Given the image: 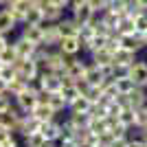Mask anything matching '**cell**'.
I'll return each mask as SVG.
<instances>
[{
  "label": "cell",
  "instance_id": "5bb4252c",
  "mask_svg": "<svg viewBox=\"0 0 147 147\" xmlns=\"http://www.w3.org/2000/svg\"><path fill=\"white\" fill-rule=\"evenodd\" d=\"M57 31H59V35H77V31H79V22H75L70 16H64V18L57 22Z\"/></svg>",
  "mask_w": 147,
  "mask_h": 147
},
{
  "label": "cell",
  "instance_id": "3957f363",
  "mask_svg": "<svg viewBox=\"0 0 147 147\" xmlns=\"http://www.w3.org/2000/svg\"><path fill=\"white\" fill-rule=\"evenodd\" d=\"M13 64H16L18 77H20V79H24L26 84H29L33 77H37V73H40V66H37V64L31 59V57H18Z\"/></svg>",
  "mask_w": 147,
  "mask_h": 147
},
{
  "label": "cell",
  "instance_id": "b9f144b4",
  "mask_svg": "<svg viewBox=\"0 0 147 147\" xmlns=\"http://www.w3.org/2000/svg\"><path fill=\"white\" fill-rule=\"evenodd\" d=\"M7 44H11V37L7 35V33H0V51L5 49Z\"/></svg>",
  "mask_w": 147,
  "mask_h": 147
},
{
  "label": "cell",
  "instance_id": "83f0119b",
  "mask_svg": "<svg viewBox=\"0 0 147 147\" xmlns=\"http://www.w3.org/2000/svg\"><path fill=\"white\" fill-rule=\"evenodd\" d=\"M26 88V81L24 79H20V77H13L9 84H7V92L11 94V97H16V94H20V92Z\"/></svg>",
  "mask_w": 147,
  "mask_h": 147
},
{
  "label": "cell",
  "instance_id": "816d5d0a",
  "mask_svg": "<svg viewBox=\"0 0 147 147\" xmlns=\"http://www.w3.org/2000/svg\"><path fill=\"white\" fill-rule=\"evenodd\" d=\"M0 68H2V64H0Z\"/></svg>",
  "mask_w": 147,
  "mask_h": 147
},
{
  "label": "cell",
  "instance_id": "6da1fadb",
  "mask_svg": "<svg viewBox=\"0 0 147 147\" xmlns=\"http://www.w3.org/2000/svg\"><path fill=\"white\" fill-rule=\"evenodd\" d=\"M66 13L75 20V22H79V24H88L90 18L94 16V9L90 7L88 0H75V2H70V7H68Z\"/></svg>",
  "mask_w": 147,
  "mask_h": 147
},
{
  "label": "cell",
  "instance_id": "5b68a950",
  "mask_svg": "<svg viewBox=\"0 0 147 147\" xmlns=\"http://www.w3.org/2000/svg\"><path fill=\"white\" fill-rule=\"evenodd\" d=\"M88 57H68V64H66V70H64V75H68V77H73L75 81L77 79H84V75H86V68H88Z\"/></svg>",
  "mask_w": 147,
  "mask_h": 147
},
{
  "label": "cell",
  "instance_id": "ffe728a7",
  "mask_svg": "<svg viewBox=\"0 0 147 147\" xmlns=\"http://www.w3.org/2000/svg\"><path fill=\"white\" fill-rule=\"evenodd\" d=\"M119 33V35H127V33H136L134 31V18L132 16H127V13H123L121 18H119L117 22V29H114Z\"/></svg>",
  "mask_w": 147,
  "mask_h": 147
},
{
  "label": "cell",
  "instance_id": "30bf717a",
  "mask_svg": "<svg viewBox=\"0 0 147 147\" xmlns=\"http://www.w3.org/2000/svg\"><path fill=\"white\" fill-rule=\"evenodd\" d=\"M121 46L127 51H134V53H143L145 40L141 33H127V35H121Z\"/></svg>",
  "mask_w": 147,
  "mask_h": 147
},
{
  "label": "cell",
  "instance_id": "e575fe53",
  "mask_svg": "<svg viewBox=\"0 0 147 147\" xmlns=\"http://www.w3.org/2000/svg\"><path fill=\"white\" fill-rule=\"evenodd\" d=\"M129 75V66H121V64H112V75L110 79H123Z\"/></svg>",
  "mask_w": 147,
  "mask_h": 147
},
{
  "label": "cell",
  "instance_id": "4dcf8cb0",
  "mask_svg": "<svg viewBox=\"0 0 147 147\" xmlns=\"http://www.w3.org/2000/svg\"><path fill=\"white\" fill-rule=\"evenodd\" d=\"M16 59H18V55H16V49H13L11 44H7L5 49L0 51V64H13Z\"/></svg>",
  "mask_w": 147,
  "mask_h": 147
},
{
  "label": "cell",
  "instance_id": "836d02e7",
  "mask_svg": "<svg viewBox=\"0 0 147 147\" xmlns=\"http://www.w3.org/2000/svg\"><path fill=\"white\" fill-rule=\"evenodd\" d=\"M101 94H103V92H101V86H88V90L84 92V97L88 99V101H90V103H97L99 99H101Z\"/></svg>",
  "mask_w": 147,
  "mask_h": 147
},
{
  "label": "cell",
  "instance_id": "bcb514c9",
  "mask_svg": "<svg viewBox=\"0 0 147 147\" xmlns=\"http://www.w3.org/2000/svg\"><path fill=\"white\" fill-rule=\"evenodd\" d=\"M92 147H108V145H103V143H99V141H97V143H94Z\"/></svg>",
  "mask_w": 147,
  "mask_h": 147
},
{
  "label": "cell",
  "instance_id": "74e56055",
  "mask_svg": "<svg viewBox=\"0 0 147 147\" xmlns=\"http://www.w3.org/2000/svg\"><path fill=\"white\" fill-rule=\"evenodd\" d=\"M114 103H117L121 110H125V108H132V99H129V94H119V97L114 99Z\"/></svg>",
  "mask_w": 147,
  "mask_h": 147
},
{
  "label": "cell",
  "instance_id": "ee69618b",
  "mask_svg": "<svg viewBox=\"0 0 147 147\" xmlns=\"http://www.w3.org/2000/svg\"><path fill=\"white\" fill-rule=\"evenodd\" d=\"M5 90H7V81L0 79V92H5Z\"/></svg>",
  "mask_w": 147,
  "mask_h": 147
},
{
  "label": "cell",
  "instance_id": "d6a6232c",
  "mask_svg": "<svg viewBox=\"0 0 147 147\" xmlns=\"http://www.w3.org/2000/svg\"><path fill=\"white\" fill-rule=\"evenodd\" d=\"M134 31L136 33H145L147 31V11H141L134 16Z\"/></svg>",
  "mask_w": 147,
  "mask_h": 147
},
{
  "label": "cell",
  "instance_id": "7402d4cb",
  "mask_svg": "<svg viewBox=\"0 0 147 147\" xmlns=\"http://www.w3.org/2000/svg\"><path fill=\"white\" fill-rule=\"evenodd\" d=\"M129 99H132V108H143V105H147V88H141L136 86L134 90L129 92Z\"/></svg>",
  "mask_w": 147,
  "mask_h": 147
},
{
  "label": "cell",
  "instance_id": "44dd1931",
  "mask_svg": "<svg viewBox=\"0 0 147 147\" xmlns=\"http://www.w3.org/2000/svg\"><path fill=\"white\" fill-rule=\"evenodd\" d=\"M90 61L92 64H97V66H108V64H112V53L108 49H99V51H94V53H90Z\"/></svg>",
  "mask_w": 147,
  "mask_h": 147
},
{
  "label": "cell",
  "instance_id": "7bdbcfd3",
  "mask_svg": "<svg viewBox=\"0 0 147 147\" xmlns=\"http://www.w3.org/2000/svg\"><path fill=\"white\" fill-rule=\"evenodd\" d=\"M127 147H145V143H138V141H129Z\"/></svg>",
  "mask_w": 147,
  "mask_h": 147
},
{
  "label": "cell",
  "instance_id": "7a4b0ae2",
  "mask_svg": "<svg viewBox=\"0 0 147 147\" xmlns=\"http://www.w3.org/2000/svg\"><path fill=\"white\" fill-rule=\"evenodd\" d=\"M66 64H68V57L61 53V51L53 49L49 51V57H46V61H44V66L40 68V70H49V73H64L66 70Z\"/></svg>",
  "mask_w": 147,
  "mask_h": 147
},
{
  "label": "cell",
  "instance_id": "60d3db41",
  "mask_svg": "<svg viewBox=\"0 0 147 147\" xmlns=\"http://www.w3.org/2000/svg\"><path fill=\"white\" fill-rule=\"evenodd\" d=\"M127 145H129V138L127 136H121V138H114L110 147H127Z\"/></svg>",
  "mask_w": 147,
  "mask_h": 147
},
{
  "label": "cell",
  "instance_id": "9a60e30c",
  "mask_svg": "<svg viewBox=\"0 0 147 147\" xmlns=\"http://www.w3.org/2000/svg\"><path fill=\"white\" fill-rule=\"evenodd\" d=\"M136 59H138V53L127 51V49H123V46L112 55V61H114V64H121V66H132Z\"/></svg>",
  "mask_w": 147,
  "mask_h": 147
},
{
  "label": "cell",
  "instance_id": "f546056e",
  "mask_svg": "<svg viewBox=\"0 0 147 147\" xmlns=\"http://www.w3.org/2000/svg\"><path fill=\"white\" fill-rule=\"evenodd\" d=\"M94 35H97V33H94V26H92V24H79V31H77V37L81 40V44H86L88 40H92Z\"/></svg>",
  "mask_w": 147,
  "mask_h": 147
},
{
  "label": "cell",
  "instance_id": "52a82bcc",
  "mask_svg": "<svg viewBox=\"0 0 147 147\" xmlns=\"http://www.w3.org/2000/svg\"><path fill=\"white\" fill-rule=\"evenodd\" d=\"M129 79L134 81L136 86L147 88V59H136L129 66Z\"/></svg>",
  "mask_w": 147,
  "mask_h": 147
},
{
  "label": "cell",
  "instance_id": "ac0fdd59",
  "mask_svg": "<svg viewBox=\"0 0 147 147\" xmlns=\"http://www.w3.org/2000/svg\"><path fill=\"white\" fill-rule=\"evenodd\" d=\"M42 7H44V22H53V24H57V22L66 16L64 9L53 7V5H49V2H42Z\"/></svg>",
  "mask_w": 147,
  "mask_h": 147
},
{
  "label": "cell",
  "instance_id": "7c38bea8",
  "mask_svg": "<svg viewBox=\"0 0 147 147\" xmlns=\"http://www.w3.org/2000/svg\"><path fill=\"white\" fill-rule=\"evenodd\" d=\"M11 46L16 49V55L18 57H31L33 51H35V44H31L29 40H24L22 35H18L16 40H11Z\"/></svg>",
  "mask_w": 147,
  "mask_h": 147
},
{
  "label": "cell",
  "instance_id": "4fadbf2b",
  "mask_svg": "<svg viewBox=\"0 0 147 147\" xmlns=\"http://www.w3.org/2000/svg\"><path fill=\"white\" fill-rule=\"evenodd\" d=\"M88 59H90V57H88ZM84 79H86L88 84H92V86H99V84L105 79L103 68L97 66V64H92V61H88V68H86V75H84Z\"/></svg>",
  "mask_w": 147,
  "mask_h": 147
},
{
  "label": "cell",
  "instance_id": "f5cc1de1",
  "mask_svg": "<svg viewBox=\"0 0 147 147\" xmlns=\"http://www.w3.org/2000/svg\"><path fill=\"white\" fill-rule=\"evenodd\" d=\"M70 2H75V0H70Z\"/></svg>",
  "mask_w": 147,
  "mask_h": 147
},
{
  "label": "cell",
  "instance_id": "f35d334b",
  "mask_svg": "<svg viewBox=\"0 0 147 147\" xmlns=\"http://www.w3.org/2000/svg\"><path fill=\"white\" fill-rule=\"evenodd\" d=\"M88 2H90V7L94 11H105L108 9V0H88Z\"/></svg>",
  "mask_w": 147,
  "mask_h": 147
},
{
  "label": "cell",
  "instance_id": "2e32d148",
  "mask_svg": "<svg viewBox=\"0 0 147 147\" xmlns=\"http://www.w3.org/2000/svg\"><path fill=\"white\" fill-rule=\"evenodd\" d=\"M42 22H44V7H42V2H40V5H31L22 24H42Z\"/></svg>",
  "mask_w": 147,
  "mask_h": 147
},
{
  "label": "cell",
  "instance_id": "277c9868",
  "mask_svg": "<svg viewBox=\"0 0 147 147\" xmlns=\"http://www.w3.org/2000/svg\"><path fill=\"white\" fill-rule=\"evenodd\" d=\"M57 51H61L66 57H77L79 53H84V44L77 35H64L57 44Z\"/></svg>",
  "mask_w": 147,
  "mask_h": 147
},
{
  "label": "cell",
  "instance_id": "d590c367",
  "mask_svg": "<svg viewBox=\"0 0 147 147\" xmlns=\"http://www.w3.org/2000/svg\"><path fill=\"white\" fill-rule=\"evenodd\" d=\"M11 105H13V97H11L7 90H5V92H0V114H2V112H7Z\"/></svg>",
  "mask_w": 147,
  "mask_h": 147
},
{
  "label": "cell",
  "instance_id": "484cf974",
  "mask_svg": "<svg viewBox=\"0 0 147 147\" xmlns=\"http://www.w3.org/2000/svg\"><path fill=\"white\" fill-rule=\"evenodd\" d=\"M105 46V37L103 35H94L92 40H88L86 44H84V53H94V51H99V49H103Z\"/></svg>",
  "mask_w": 147,
  "mask_h": 147
},
{
  "label": "cell",
  "instance_id": "f1b7e54d",
  "mask_svg": "<svg viewBox=\"0 0 147 147\" xmlns=\"http://www.w3.org/2000/svg\"><path fill=\"white\" fill-rule=\"evenodd\" d=\"M59 92H61V97L66 99V103H68V105H70V103L75 101V99H77V97L81 94V92H79V88L75 86V84H70V86H64Z\"/></svg>",
  "mask_w": 147,
  "mask_h": 147
},
{
  "label": "cell",
  "instance_id": "d4e9b609",
  "mask_svg": "<svg viewBox=\"0 0 147 147\" xmlns=\"http://www.w3.org/2000/svg\"><path fill=\"white\" fill-rule=\"evenodd\" d=\"M119 123H123L125 127H134L136 125V110L134 108H125L119 114Z\"/></svg>",
  "mask_w": 147,
  "mask_h": 147
},
{
  "label": "cell",
  "instance_id": "8992f818",
  "mask_svg": "<svg viewBox=\"0 0 147 147\" xmlns=\"http://www.w3.org/2000/svg\"><path fill=\"white\" fill-rule=\"evenodd\" d=\"M13 103L18 105L20 110L31 112V110H33V108L37 105V92L33 90V88H29V86H26L24 90L20 92V94H16V97H13Z\"/></svg>",
  "mask_w": 147,
  "mask_h": 147
},
{
  "label": "cell",
  "instance_id": "603a6c76",
  "mask_svg": "<svg viewBox=\"0 0 147 147\" xmlns=\"http://www.w3.org/2000/svg\"><path fill=\"white\" fill-rule=\"evenodd\" d=\"M68 121L73 123L75 127H88L90 114L88 112H68Z\"/></svg>",
  "mask_w": 147,
  "mask_h": 147
},
{
  "label": "cell",
  "instance_id": "cb8c5ba5",
  "mask_svg": "<svg viewBox=\"0 0 147 147\" xmlns=\"http://www.w3.org/2000/svg\"><path fill=\"white\" fill-rule=\"evenodd\" d=\"M90 101H88L86 97H84V94H79V97L75 99L73 103L68 105V112H90Z\"/></svg>",
  "mask_w": 147,
  "mask_h": 147
},
{
  "label": "cell",
  "instance_id": "f907efd6",
  "mask_svg": "<svg viewBox=\"0 0 147 147\" xmlns=\"http://www.w3.org/2000/svg\"><path fill=\"white\" fill-rule=\"evenodd\" d=\"M145 147H147V138H145Z\"/></svg>",
  "mask_w": 147,
  "mask_h": 147
},
{
  "label": "cell",
  "instance_id": "9c48e42d",
  "mask_svg": "<svg viewBox=\"0 0 147 147\" xmlns=\"http://www.w3.org/2000/svg\"><path fill=\"white\" fill-rule=\"evenodd\" d=\"M40 79H42V88L46 92H59L61 90V77H59V73L40 70Z\"/></svg>",
  "mask_w": 147,
  "mask_h": 147
},
{
  "label": "cell",
  "instance_id": "f6af8a7d",
  "mask_svg": "<svg viewBox=\"0 0 147 147\" xmlns=\"http://www.w3.org/2000/svg\"><path fill=\"white\" fill-rule=\"evenodd\" d=\"M138 2H141V7H143V9H147V0H138Z\"/></svg>",
  "mask_w": 147,
  "mask_h": 147
},
{
  "label": "cell",
  "instance_id": "7dc6e473",
  "mask_svg": "<svg viewBox=\"0 0 147 147\" xmlns=\"http://www.w3.org/2000/svg\"><path fill=\"white\" fill-rule=\"evenodd\" d=\"M141 35H143V40H145V44H147V31H145V33H141Z\"/></svg>",
  "mask_w": 147,
  "mask_h": 147
},
{
  "label": "cell",
  "instance_id": "4316f807",
  "mask_svg": "<svg viewBox=\"0 0 147 147\" xmlns=\"http://www.w3.org/2000/svg\"><path fill=\"white\" fill-rule=\"evenodd\" d=\"M114 84H117L119 94H129V92L136 88V84L129 79V75H127V77H123V79H114Z\"/></svg>",
  "mask_w": 147,
  "mask_h": 147
},
{
  "label": "cell",
  "instance_id": "8d00e7d4",
  "mask_svg": "<svg viewBox=\"0 0 147 147\" xmlns=\"http://www.w3.org/2000/svg\"><path fill=\"white\" fill-rule=\"evenodd\" d=\"M147 125V105L136 108V127H145Z\"/></svg>",
  "mask_w": 147,
  "mask_h": 147
},
{
  "label": "cell",
  "instance_id": "e0dca14e",
  "mask_svg": "<svg viewBox=\"0 0 147 147\" xmlns=\"http://www.w3.org/2000/svg\"><path fill=\"white\" fill-rule=\"evenodd\" d=\"M31 114L37 119V121H53V119L57 117V112L51 108L49 103H37L33 110H31Z\"/></svg>",
  "mask_w": 147,
  "mask_h": 147
},
{
  "label": "cell",
  "instance_id": "db71d44e",
  "mask_svg": "<svg viewBox=\"0 0 147 147\" xmlns=\"http://www.w3.org/2000/svg\"><path fill=\"white\" fill-rule=\"evenodd\" d=\"M145 129H147V125H145Z\"/></svg>",
  "mask_w": 147,
  "mask_h": 147
},
{
  "label": "cell",
  "instance_id": "8fae6325",
  "mask_svg": "<svg viewBox=\"0 0 147 147\" xmlns=\"http://www.w3.org/2000/svg\"><path fill=\"white\" fill-rule=\"evenodd\" d=\"M18 22L16 18L11 16V11L7 9V7H0V33H7V35H11L13 31L18 29Z\"/></svg>",
  "mask_w": 147,
  "mask_h": 147
},
{
  "label": "cell",
  "instance_id": "ab89813d",
  "mask_svg": "<svg viewBox=\"0 0 147 147\" xmlns=\"http://www.w3.org/2000/svg\"><path fill=\"white\" fill-rule=\"evenodd\" d=\"M44 2H49V5H53V7H59L64 11H68V7H70V0H44Z\"/></svg>",
  "mask_w": 147,
  "mask_h": 147
},
{
  "label": "cell",
  "instance_id": "1f68e13d",
  "mask_svg": "<svg viewBox=\"0 0 147 147\" xmlns=\"http://www.w3.org/2000/svg\"><path fill=\"white\" fill-rule=\"evenodd\" d=\"M13 77H18L16 64H2V68H0V79H5L7 84H9V81H11Z\"/></svg>",
  "mask_w": 147,
  "mask_h": 147
},
{
  "label": "cell",
  "instance_id": "681fc988",
  "mask_svg": "<svg viewBox=\"0 0 147 147\" xmlns=\"http://www.w3.org/2000/svg\"><path fill=\"white\" fill-rule=\"evenodd\" d=\"M7 5V0H0V7H5Z\"/></svg>",
  "mask_w": 147,
  "mask_h": 147
},
{
  "label": "cell",
  "instance_id": "d6986e66",
  "mask_svg": "<svg viewBox=\"0 0 147 147\" xmlns=\"http://www.w3.org/2000/svg\"><path fill=\"white\" fill-rule=\"evenodd\" d=\"M49 105L57 112V114L68 112V103H66V99L61 97V92H49Z\"/></svg>",
  "mask_w": 147,
  "mask_h": 147
},
{
  "label": "cell",
  "instance_id": "c3c4849f",
  "mask_svg": "<svg viewBox=\"0 0 147 147\" xmlns=\"http://www.w3.org/2000/svg\"><path fill=\"white\" fill-rule=\"evenodd\" d=\"M143 53H145V59H147V44H145V49H143Z\"/></svg>",
  "mask_w": 147,
  "mask_h": 147
},
{
  "label": "cell",
  "instance_id": "ba28073f",
  "mask_svg": "<svg viewBox=\"0 0 147 147\" xmlns=\"http://www.w3.org/2000/svg\"><path fill=\"white\" fill-rule=\"evenodd\" d=\"M18 35H22L24 40H29L31 44H35V46H40L44 40V31L40 24H22V29H20Z\"/></svg>",
  "mask_w": 147,
  "mask_h": 147
}]
</instances>
